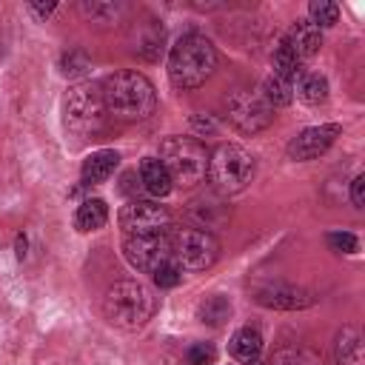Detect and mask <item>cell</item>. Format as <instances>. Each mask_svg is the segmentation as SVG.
<instances>
[{
	"label": "cell",
	"mask_w": 365,
	"mask_h": 365,
	"mask_svg": "<svg viewBox=\"0 0 365 365\" xmlns=\"http://www.w3.org/2000/svg\"><path fill=\"white\" fill-rule=\"evenodd\" d=\"M100 97H103L106 111L114 120H125V123L145 120L157 108V91H154L151 80L131 68L108 74L100 83Z\"/></svg>",
	"instance_id": "1"
},
{
	"label": "cell",
	"mask_w": 365,
	"mask_h": 365,
	"mask_svg": "<svg viewBox=\"0 0 365 365\" xmlns=\"http://www.w3.org/2000/svg\"><path fill=\"white\" fill-rule=\"evenodd\" d=\"M217 68V48L208 37L188 31L168 51V80L180 91L200 88Z\"/></svg>",
	"instance_id": "2"
},
{
	"label": "cell",
	"mask_w": 365,
	"mask_h": 365,
	"mask_svg": "<svg viewBox=\"0 0 365 365\" xmlns=\"http://www.w3.org/2000/svg\"><path fill=\"white\" fill-rule=\"evenodd\" d=\"M157 299L148 285L137 279H120L103 294V317L123 331H137L154 317Z\"/></svg>",
	"instance_id": "3"
},
{
	"label": "cell",
	"mask_w": 365,
	"mask_h": 365,
	"mask_svg": "<svg viewBox=\"0 0 365 365\" xmlns=\"http://www.w3.org/2000/svg\"><path fill=\"white\" fill-rule=\"evenodd\" d=\"M157 160L165 165L171 182L182 185V188H191V185L202 182L205 174H208V151L194 137H165L160 143V157Z\"/></svg>",
	"instance_id": "4"
},
{
	"label": "cell",
	"mask_w": 365,
	"mask_h": 365,
	"mask_svg": "<svg viewBox=\"0 0 365 365\" xmlns=\"http://www.w3.org/2000/svg\"><path fill=\"white\" fill-rule=\"evenodd\" d=\"M254 157L234 143H222L208 154V180L220 194H240L254 180Z\"/></svg>",
	"instance_id": "5"
},
{
	"label": "cell",
	"mask_w": 365,
	"mask_h": 365,
	"mask_svg": "<svg viewBox=\"0 0 365 365\" xmlns=\"http://www.w3.org/2000/svg\"><path fill=\"white\" fill-rule=\"evenodd\" d=\"M171 257L182 271H205L220 259V242L211 231L197 225H171L168 228Z\"/></svg>",
	"instance_id": "6"
},
{
	"label": "cell",
	"mask_w": 365,
	"mask_h": 365,
	"mask_svg": "<svg viewBox=\"0 0 365 365\" xmlns=\"http://www.w3.org/2000/svg\"><path fill=\"white\" fill-rule=\"evenodd\" d=\"M66 128L77 137H91L106 128V106L100 97V86L91 83H77L66 94Z\"/></svg>",
	"instance_id": "7"
},
{
	"label": "cell",
	"mask_w": 365,
	"mask_h": 365,
	"mask_svg": "<svg viewBox=\"0 0 365 365\" xmlns=\"http://www.w3.org/2000/svg\"><path fill=\"white\" fill-rule=\"evenodd\" d=\"M222 114L242 134H257L268 128L274 120V108L259 97V91H251V88L228 91V97L222 100Z\"/></svg>",
	"instance_id": "8"
},
{
	"label": "cell",
	"mask_w": 365,
	"mask_h": 365,
	"mask_svg": "<svg viewBox=\"0 0 365 365\" xmlns=\"http://www.w3.org/2000/svg\"><path fill=\"white\" fill-rule=\"evenodd\" d=\"M125 237H148V234H165L171 228V211L160 205L157 200H131L120 208L117 217Z\"/></svg>",
	"instance_id": "9"
},
{
	"label": "cell",
	"mask_w": 365,
	"mask_h": 365,
	"mask_svg": "<svg viewBox=\"0 0 365 365\" xmlns=\"http://www.w3.org/2000/svg\"><path fill=\"white\" fill-rule=\"evenodd\" d=\"M123 257L134 271H143V274L157 271L163 262L174 259L168 231L165 234H148V237H125L123 240Z\"/></svg>",
	"instance_id": "10"
},
{
	"label": "cell",
	"mask_w": 365,
	"mask_h": 365,
	"mask_svg": "<svg viewBox=\"0 0 365 365\" xmlns=\"http://www.w3.org/2000/svg\"><path fill=\"white\" fill-rule=\"evenodd\" d=\"M251 294L262 308H274V311H302L317 302L314 291L291 285V282H259L254 285Z\"/></svg>",
	"instance_id": "11"
},
{
	"label": "cell",
	"mask_w": 365,
	"mask_h": 365,
	"mask_svg": "<svg viewBox=\"0 0 365 365\" xmlns=\"http://www.w3.org/2000/svg\"><path fill=\"white\" fill-rule=\"evenodd\" d=\"M342 134V125L339 123H322V125H311L305 131H299L291 143H288V157L297 160V163H308V160H317L319 154H325L336 137Z\"/></svg>",
	"instance_id": "12"
},
{
	"label": "cell",
	"mask_w": 365,
	"mask_h": 365,
	"mask_svg": "<svg viewBox=\"0 0 365 365\" xmlns=\"http://www.w3.org/2000/svg\"><path fill=\"white\" fill-rule=\"evenodd\" d=\"M282 43L291 48V54H294L299 63H305V60H311V57L322 48V31H319L311 20H294L291 29L285 31Z\"/></svg>",
	"instance_id": "13"
},
{
	"label": "cell",
	"mask_w": 365,
	"mask_h": 365,
	"mask_svg": "<svg viewBox=\"0 0 365 365\" xmlns=\"http://www.w3.org/2000/svg\"><path fill=\"white\" fill-rule=\"evenodd\" d=\"M120 165V154L114 148H100V151H91L86 160H83V168H80V177L86 185H94V182H103L108 180Z\"/></svg>",
	"instance_id": "14"
},
{
	"label": "cell",
	"mask_w": 365,
	"mask_h": 365,
	"mask_svg": "<svg viewBox=\"0 0 365 365\" xmlns=\"http://www.w3.org/2000/svg\"><path fill=\"white\" fill-rule=\"evenodd\" d=\"M140 182H143V188H145L151 197H165V194H171V188H174V182H171V177H168V171H165V165H163L157 157H145V160L140 163Z\"/></svg>",
	"instance_id": "15"
},
{
	"label": "cell",
	"mask_w": 365,
	"mask_h": 365,
	"mask_svg": "<svg viewBox=\"0 0 365 365\" xmlns=\"http://www.w3.org/2000/svg\"><path fill=\"white\" fill-rule=\"evenodd\" d=\"M259 351H262V334L257 328H240L228 342V354L240 362H257Z\"/></svg>",
	"instance_id": "16"
},
{
	"label": "cell",
	"mask_w": 365,
	"mask_h": 365,
	"mask_svg": "<svg viewBox=\"0 0 365 365\" xmlns=\"http://www.w3.org/2000/svg\"><path fill=\"white\" fill-rule=\"evenodd\" d=\"M334 359H336V365H362V339H359V331L356 328L345 325L336 334Z\"/></svg>",
	"instance_id": "17"
},
{
	"label": "cell",
	"mask_w": 365,
	"mask_h": 365,
	"mask_svg": "<svg viewBox=\"0 0 365 365\" xmlns=\"http://www.w3.org/2000/svg\"><path fill=\"white\" fill-rule=\"evenodd\" d=\"M294 94H297L302 103H308V106H322V103L328 100V80H325L322 74H317V71L299 74Z\"/></svg>",
	"instance_id": "18"
},
{
	"label": "cell",
	"mask_w": 365,
	"mask_h": 365,
	"mask_svg": "<svg viewBox=\"0 0 365 365\" xmlns=\"http://www.w3.org/2000/svg\"><path fill=\"white\" fill-rule=\"evenodd\" d=\"M106 220H108V205H106L103 200H97V197L80 202V208H77V214H74L77 231H97V228L106 225Z\"/></svg>",
	"instance_id": "19"
},
{
	"label": "cell",
	"mask_w": 365,
	"mask_h": 365,
	"mask_svg": "<svg viewBox=\"0 0 365 365\" xmlns=\"http://www.w3.org/2000/svg\"><path fill=\"white\" fill-rule=\"evenodd\" d=\"M271 74H277V77H282V80H288V83H294L299 74H302V63L291 54V48L279 40V46L274 48V54H271Z\"/></svg>",
	"instance_id": "20"
},
{
	"label": "cell",
	"mask_w": 365,
	"mask_h": 365,
	"mask_svg": "<svg viewBox=\"0 0 365 365\" xmlns=\"http://www.w3.org/2000/svg\"><path fill=\"white\" fill-rule=\"evenodd\" d=\"M259 97H262L271 108H282V106H288V103L294 100V83H288V80H282V77H277V74H268L265 83H262Z\"/></svg>",
	"instance_id": "21"
},
{
	"label": "cell",
	"mask_w": 365,
	"mask_h": 365,
	"mask_svg": "<svg viewBox=\"0 0 365 365\" xmlns=\"http://www.w3.org/2000/svg\"><path fill=\"white\" fill-rule=\"evenodd\" d=\"M200 322H205V325H214V328H220L228 317H231V302L225 299V297H208L202 305H200Z\"/></svg>",
	"instance_id": "22"
},
{
	"label": "cell",
	"mask_w": 365,
	"mask_h": 365,
	"mask_svg": "<svg viewBox=\"0 0 365 365\" xmlns=\"http://www.w3.org/2000/svg\"><path fill=\"white\" fill-rule=\"evenodd\" d=\"M148 31L143 34V37H137V54H143L145 60H160V51H163V40H165V31L151 20L148 26H145Z\"/></svg>",
	"instance_id": "23"
},
{
	"label": "cell",
	"mask_w": 365,
	"mask_h": 365,
	"mask_svg": "<svg viewBox=\"0 0 365 365\" xmlns=\"http://www.w3.org/2000/svg\"><path fill=\"white\" fill-rule=\"evenodd\" d=\"M308 14H311V23L322 31V29H328V26L336 23V17H339V6L331 3V0H314V3L308 6Z\"/></svg>",
	"instance_id": "24"
},
{
	"label": "cell",
	"mask_w": 365,
	"mask_h": 365,
	"mask_svg": "<svg viewBox=\"0 0 365 365\" xmlns=\"http://www.w3.org/2000/svg\"><path fill=\"white\" fill-rule=\"evenodd\" d=\"M271 365H319V359L305 348H282L274 354Z\"/></svg>",
	"instance_id": "25"
},
{
	"label": "cell",
	"mask_w": 365,
	"mask_h": 365,
	"mask_svg": "<svg viewBox=\"0 0 365 365\" xmlns=\"http://www.w3.org/2000/svg\"><path fill=\"white\" fill-rule=\"evenodd\" d=\"M91 68V60L83 54V51H77V48H71V51H66L63 57H60V71L66 74V77H80V74H86Z\"/></svg>",
	"instance_id": "26"
},
{
	"label": "cell",
	"mask_w": 365,
	"mask_h": 365,
	"mask_svg": "<svg viewBox=\"0 0 365 365\" xmlns=\"http://www.w3.org/2000/svg\"><path fill=\"white\" fill-rule=\"evenodd\" d=\"M180 279H182V268L174 259H168L157 271H151V282L157 288H174V285H180Z\"/></svg>",
	"instance_id": "27"
},
{
	"label": "cell",
	"mask_w": 365,
	"mask_h": 365,
	"mask_svg": "<svg viewBox=\"0 0 365 365\" xmlns=\"http://www.w3.org/2000/svg\"><path fill=\"white\" fill-rule=\"evenodd\" d=\"M328 245H331V251H336V254H356V248H359L356 237L348 234V231H334V234H328Z\"/></svg>",
	"instance_id": "28"
},
{
	"label": "cell",
	"mask_w": 365,
	"mask_h": 365,
	"mask_svg": "<svg viewBox=\"0 0 365 365\" xmlns=\"http://www.w3.org/2000/svg\"><path fill=\"white\" fill-rule=\"evenodd\" d=\"M214 356H217V351L208 342H194L188 348V354H185L188 365H214Z\"/></svg>",
	"instance_id": "29"
},
{
	"label": "cell",
	"mask_w": 365,
	"mask_h": 365,
	"mask_svg": "<svg viewBox=\"0 0 365 365\" xmlns=\"http://www.w3.org/2000/svg\"><path fill=\"white\" fill-rule=\"evenodd\" d=\"M351 202H354L356 208L365 205V174H356V177L351 180Z\"/></svg>",
	"instance_id": "30"
},
{
	"label": "cell",
	"mask_w": 365,
	"mask_h": 365,
	"mask_svg": "<svg viewBox=\"0 0 365 365\" xmlns=\"http://www.w3.org/2000/svg\"><path fill=\"white\" fill-rule=\"evenodd\" d=\"M191 123H194V128H200V131H214V128H217L211 117H200V114H197Z\"/></svg>",
	"instance_id": "31"
},
{
	"label": "cell",
	"mask_w": 365,
	"mask_h": 365,
	"mask_svg": "<svg viewBox=\"0 0 365 365\" xmlns=\"http://www.w3.org/2000/svg\"><path fill=\"white\" fill-rule=\"evenodd\" d=\"M31 11H37L40 17H48L54 11V3H31Z\"/></svg>",
	"instance_id": "32"
},
{
	"label": "cell",
	"mask_w": 365,
	"mask_h": 365,
	"mask_svg": "<svg viewBox=\"0 0 365 365\" xmlns=\"http://www.w3.org/2000/svg\"><path fill=\"white\" fill-rule=\"evenodd\" d=\"M26 248H29V240H26L23 234H17V240H14V251H17V257H20V259L26 257Z\"/></svg>",
	"instance_id": "33"
},
{
	"label": "cell",
	"mask_w": 365,
	"mask_h": 365,
	"mask_svg": "<svg viewBox=\"0 0 365 365\" xmlns=\"http://www.w3.org/2000/svg\"><path fill=\"white\" fill-rule=\"evenodd\" d=\"M251 365H259V362H251Z\"/></svg>",
	"instance_id": "34"
}]
</instances>
